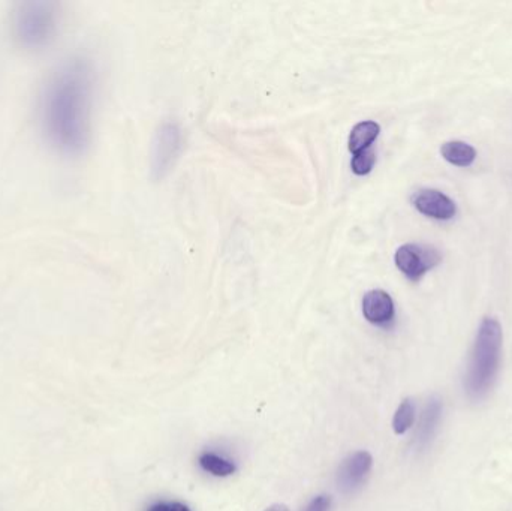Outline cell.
<instances>
[{
  "mask_svg": "<svg viewBox=\"0 0 512 511\" xmlns=\"http://www.w3.org/2000/svg\"><path fill=\"white\" fill-rule=\"evenodd\" d=\"M92 63L80 54L63 57L38 95V123L48 146L66 158L83 155L92 137Z\"/></svg>",
  "mask_w": 512,
  "mask_h": 511,
  "instance_id": "obj_1",
  "label": "cell"
},
{
  "mask_svg": "<svg viewBox=\"0 0 512 511\" xmlns=\"http://www.w3.org/2000/svg\"><path fill=\"white\" fill-rule=\"evenodd\" d=\"M62 26L59 3L48 0H29L15 6L11 15V35L21 50L39 53L47 50Z\"/></svg>",
  "mask_w": 512,
  "mask_h": 511,
  "instance_id": "obj_2",
  "label": "cell"
},
{
  "mask_svg": "<svg viewBox=\"0 0 512 511\" xmlns=\"http://www.w3.org/2000/svg\"><path fill=\"white\" fill-rule=\"evenodd\" d=\"M502 327L496 318H484L478 329L466 372L465 389L472 399H481L490 392L501 368Z\"/></svg>",
  "mask_w": 512,
  "mask_h": 511,
  "instance_id": "obj_3",
  "label": "cell"
},
{
  "mask_svg": "<svg viewBox=\"0 0 512 511\" xmlns=\"http://www.w3.org/2000/svg\"><path fill=\"white\" fill-rule=\"evenodd\" d=\"M182 149V131L176 123L167 122L156 132L152 146V174L162 179L170 171Z\"/></svg>",
  "mask_w": 512,
  "mask_h": 511,
  "instance_id": "obj_4",
  "label": "cell"
},
{
  "mask_svg": "<svg viewBox=\"0 0 512 511\" xmlns=\"http://www.w3.org/2000/svg\"><path fill=\"white\" fill-rule=\"evenodd\" d=\"M397 269L409 279V281L417 282L426 275L433 267L441 263V255L436 249L430 246L408 245L400 246L394 255Z\"/></svg>",
  "mask_w": 512,
  "mask_h": 511,
  "instance_id": "obj_5",
  "label": "cell"
},
{
  "mask_svg": "<svg viewBox=\"0 0 512 511\" xmlns=\"http://www.w3.org/2000/svg\"><path fill=\"white\" fill-rule=\"evenodd\" d=\"M373 468V458L369 452H355L340 464L337 471V486L343 494H354L366 483Z\"/></svg>",
  "mask_w": 512,
  "mask_h": 511,
  "instance_id": "obj_6",
  "label": "cell"
},
{
  "mask_svg": "<svg viewBox=\"0 0 512 511\" xmlns=\"http://www.w3.org/2000/svg\"><path fill=\"white\" fill-rule=\"evenodd\" d=\"M412 204L418 212L436 221H450L457 213L456 203L438 189H421L415 192Z\"/></svg>",
  "mask_w": 512,
  "mask_h": 511,
  "instance_id": "obj_7",
  "label": "cell"
},
{
  "mask_svg": "<svg viewBox=\"0 0 512 511\" xmlns=\"http://www.w3.org/2000/svg\"><path fill=\"white\" fill-rule=\"evenodd\" d=\"M363 315L375 326H390L396 317L393 299L384 290H372L363 297Z\"/></svg>",
  "mask_w": 512,
  "mask_h": 511,
  "instance_id": "obj_8",
  "label": "cell"
},
{
  "mask_svg": "<svg viewBox=\"0 0 512 511\" xmlns=\"http://www.w3.org/2000/svg\"><path fill=\"white\" fill-rule=\"evenodd\" d=\"M444 413V404L438 396L429 399L423 414H421L420 425H418L417 435H415V446L418 450H424L432 443L433 437L438 432L439 423Z\"/></svg>",
  "mask_w": 512,
  "mask_h": 511,
  "instance_id": "obj_9",
  "label": "cell"
},
{
  "mask_svg": "<svg viewBox=\"0 0 512 511\" xmlns=\"http://www.w3.org/2000/svg\"><path fill=\"white\" fill-rule=\"evenodd\" d=\"M379 132H381V126L373 120H364V122L357 123L349 134V152L355 155V153L370 149L376 138L379 137Z\"/></svg>",
  "mask_w": 512,
  "mask_h": 511,
  "instance_id": "obj_10",
  "label": "cell"
},
{
  "mask_svg": "<svg viewBox=\"0 0 512 511\" xmlns=\"http://www.w3.org/2000/svg\"><path fill=\"white\" fill-rule=\"evenodd\" d=\"M442 158L456 167H471L477 159V150L465 141H447L441 147Z\"/></svg>",
  "mask_w": 512,
  "mask_h": 511,
  "instance_id": "obj_11",
  "label": "cell"
},
{
  "mask_svg": "<svg viewBox=\"0 0 512 511\" xmlns=\"http://www.w3.org/2000/svg\"><path fill=\"white\" fill-rule=\"evenodd\" d=\"M200 467L215 477H228L236 471L233 462L212 452H206L200 456Z\"/></svg>",
  "mask_w": 512,
  "mask_h": 511,
  "instance_id": "obj_12",
  "label": "cell"
},
{
  "mask_svg": "<svg viewBox=\"0 0 512 511\" xmlns=\"http://www.w3.org/2000/svg\"><path fill=\"white\" fill-rule=\"evenodd\" d=\"M415 404L412 399H405L394 413L393 429L397 435L406 434L415 423Z\"/></svg>",
  "mask_w": 512,
  "mask_h": 511,
  "instance_id": "obj_13",
  "label": "cell"
},
{
  "mask_svg": "<svg viewBox=\"0 0 512 511\" xmlns=\"http://www.w3.org/2000/svg\"><path fill=\"white\" fill-rule=\"evenodd\" d=\"M376 153L373 147L363 150V152L355 153L352 156L351 167L357 176H366L375 167Z\"/></svg>",
  "mask_w": 512,
  "mask_h": 511,
  "instance_id": "obj_14",
  "label": "cell"
},
{
  "mask_svg": "<svg viewBox=\"0 0 512 511\" xmlns=\"http://www.w3.org/2000/svg\"><path fill=\"white\" fill-rule=\"evenodd\" d=\"M147 511H191L185 504L177 503V501H161V503L153 504Z\"/></svg>",
  "mask_w": 512,
  "mask_h": 511,
  "instance_id": "obj_15",
  "label": "cell"
},
{
  "mask_svg": "<svg viewBox=\"0 0 512 511\" xmlns=\"http://www.w3.org/2000/svg\"><path fill=\"white\" fill-rule=\"evenodd\" d=\"M331 500L327 495H319L310 501L309 506L304 511H328L330 510Z\"/></svg>",
  "mask_w": 512,
  "mask_h": 511,
  "instance_id": "obj_16",
  "label": "cell"
},
{
  "mask_svg": "<svg viewBox=\"0 0 512 511\" xmlns=\"http://www.w3.org/2000/svg\"><path fill=\"white\" fill-rule=\"evenodd\" d=\"M265 511H289L288 507L283 506V504H274V506L268 507Z\"/></svg>",
  "mask_w": 512,
  "mask_h": 511,
  "instance_id": "obj_17",
  "label": "cell"
}]
</instances>
